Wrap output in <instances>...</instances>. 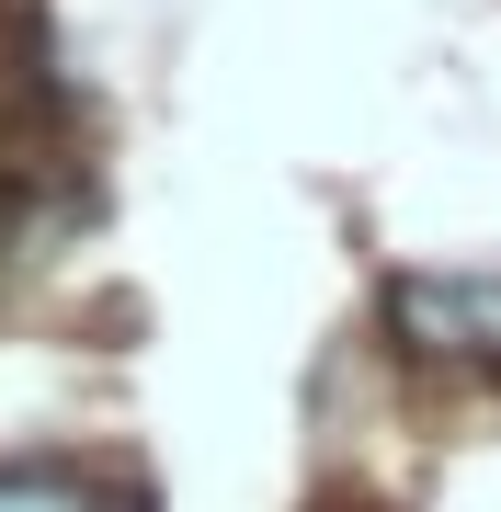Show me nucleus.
I'll use <instances>...</instances> for the list:
<instances>
[{"label": "nucleus", "instance_id": "f257e3e1", "mask_svg": "<svg viewBox=\"0 0 501 512\" xmlns=\"http://www.w3.org/2000/svg\"><path fill=\"white\" fill-rule=\"evenodd\" d=\"M388 342L410 365L501 376V262H479V274H399L388 285Z\"/></svg>", "mask_w": 501, "mask_h": 512}, {"label": "nucleus", "instance_id": "f03ea898", "mask_svg": "<svg viewBox=\"0 0 501 512\" xmlns=\"http://www.w3.org/2000/svg\"><path fill=\"white\" fill-rule=\"evenodd\" d=\"M0 512H137V490L92 467H0Z\"/></svg>", "mask_w": 501, "mask_h": 512}]
</instances>
